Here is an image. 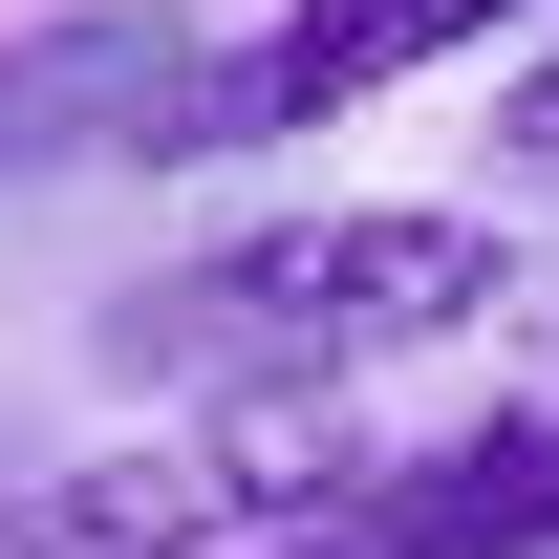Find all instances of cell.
<instances>
[{"instance_id":"obj_1","label":"cell","mask_w":559,"mask_h":559,"mask_svg":"<svg viewBox=\"0 0 559 559\" xmlns=\"http://www.w3.org/2000/svg\"><path fill=\"white\" fill-rule=\"evenodd\" d=\"M516 301V259H495L474 215L430 194H366V215H280V237H237V259L151 323V345H259V366H366V345H452V323H495Z\"/></svg>"},{"instance_id":"obj_2","label":"cell","mask_w":559,"mask_h":559,"mask_svg":"<svg viewBox=\"0 0 559 559\" xmlns=\"http://www.w3.org/2000/svg\"><path fill=\"white\" fill-rule=\"evenodd\" d=\"M215 44L173 0H66V22H22L0 44V194L22 173H108V151H215Z\"/></svg>"},{"instance_id":"obj_3","label":"cell","mask_w":559,"mask_h":559,"mask_svg":"<svg viewBox=\"0 0 559 559\" xmlns=\"http://www.w3.org/2000/svg\"><path fill=\"white\" fill-rule=\"evenodd\" d=\"M495 22H538V0H280L259 44H237V86H215V151L323 130V108H366V86L452 66V44H495Z\"/></svg>"},{"instance_id":"obj_4","label":"cell","mask_w":559,"mask_h":559,"mask_svg":"<svg viewBox=\"0 0 559 559\" xmlns=\"http://www.w3.org/2000/svg\"><path fill=\"white\" fill-rule=\"evenodd\" d=\"M345 538H366V559H559V409L452 430V452H388Z\"/></svg>"},{"instance_id":"obj_5","label":"cell","mask_w":559,"mask_h":559,"mask_svg":"<svg viewBox=\"0 0 559 559\" xmlns=\"http://www.w3.org/2000/svg\"><path fill=\"white\" fill-rule=\"evenodd\" d=\"M495 173H538V194H559V44H538L516 86H495Z\"/></svg>"},{"instance_id":"obj_6","label":"cell","mask_w":559,"mask_h":559,"mask_svg":"<svg viewBox=\"0 0 559 559\" xmlns=\"http://www.w3.org/2000/svg\"><path fill=\"white\" fill-rule=\"evenodd\" d=\"M259 559H366V538H259Z\"/></svg>"}]
</instances>
